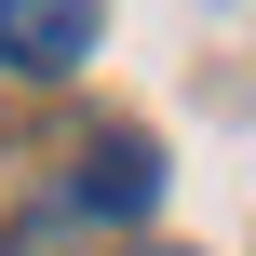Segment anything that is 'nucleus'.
<instances>
[{"label":"nucleus","mask_w":256,"mask_h":256,"mask_svg":"<svg viewBox=\"0 0 256 256\" xmlns=\"http://www.w3.org/2000/svg\"><path fill=\"white\" fill-rule=\"evenodd\" d=\"M135 256H176V243H135Z\"/></svg>","instance_id":"7ed1b4c3"},{"label":"nucleus","mask_w":256,"mask_h":256,"mask_svg":"<svg viewBox=\"0 0 256 256\" xmlns=\"http://www.w3.org/2000/svg\"><path fill=\"white\" fill-rule=\"evenodd\" d=\"M94 27H108V0H0V68L14 81H68L94 54Z\"/></svg>","instance_id":"f257e3e1"},{"label":"nucleus","mask_w":256,"mask_h":256,"mask_svg":"<svg viewBox=\"0 0 256 256\" xmlns=\"http://www.w3.org/2000/svg\"><path fill=\"white\" fill-rule=\"evenodd\" d=\"M68 202L135 230V216L162 202V148H148V135H94V148H81V176H68Z\"/></svg>","instance_id":"f03ea898"}]
</instances>
